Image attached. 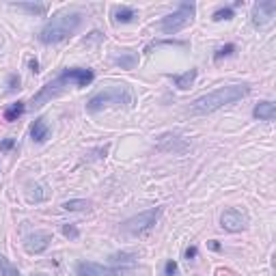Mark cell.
<instances>
[{"instance_id": "6da1fadb", "label": "cell", "mask_w": 276, "mask_h": 276, "mask_svg": "<svg viewBox=\"0 0 276 276\" xmlns=\"http://www.w3.org/2000/svg\"><path fill=\"white\" fill-rule=\"evenodd\" d=\"M250 93L248 84H229V86H220V89L207 93V95H201L198 99L192 102V115H209L214 110L222 108V106L236 104L237 99H244Z\"/></svg>"}, {"instance_id": "7a4b0ae2", "label": "cell", "mask_w": 276, "mask_h": 276, "mask_svg": "<svg viewBox=\"0 0 276 276\" xmlns=\"http://www.w3.org/2000/svg\"><path fill=\"white\" fill-rule=\"evenodd\" d=\"M93 72L91 69H82V67H74V69H65L58 78L54 80V82H48V84L41 89L37 95L33 97V104L35 106H43V102H48L50 97H54V95H58L65 86H69V84H76V86H86V84H91L93 82Z\"/></svg>"}, {"instance_id": "3957f363", "label": "cell", "mask_w": 276, "mask_h": 276, "mask_svg": "<svg viewBox=\"0 0 276 276\" xmlns=\"http://www.w3.org/2000/svg\"><path fill=\"white\" fill-rule=\"evenodd\" d=\"M80 24H82L80 13H58L41 28L39 41L41 43H58V41H65L67 37H72L78 31Z\"/></svg>"}, {"instance_id": "277c9868", "label": "cell", "mask_w": 276, "mask_h": 276, "mask_svg": "<svg viewBox=\"0 0 276 276\" xmlns=\"http://www.w3.org/2000/svg\"><path fill=\"white\" fill-rule=\"evenodd\" d=\"M132 104V93L125 84H113L108 89L95 93L89 102H86V110L89 113H99L102 108L108 106H130Z\"/></svg>"}, {"instance_id": "5b68a950", "label": "cell", "mask_w": 276, "mask_h": 276, "mask_svg": "<svg viewBox=\"0 0 276 276\" xmlns=\"http://www.w3.org/2000/svg\"><path fill=\"white\" fill-rule=\"evenodd\" d=\"M160 216H162L160 207L140 211V214L132 216V218H127L125 222H123V225H121V233H123V236H130V237H138V236H143V233L151 231Z\"/></svg>"}, {"instance_id": "8992f818", "label": "cell", "mask_w": 276, "mask_h": 276, "mask_svg": "<svg viewBox=\"0 0 276 276\" xmlns=\"http://www.w3.org/2000/svg\"><path fill=\"white\" fill-rule=\"evenodd\" d=\"M195 2H181L177 11H173L171 15H166L164 20L160 22V28L162 33L166 35H175L179 33L181 28H186L188 24L192 22V17H195Z\"/></svg>"}, {"instance_id": "52a82bcc", "label": "cell", "mask_w": 276, "mask_h": 276, "mask_svg": "<svg viewBox=\"0 0 276 276\" xmlns=\"http://www.w3.org/2000/svg\"><path fill=\"white\" fill-rule=\"evenodd\" d=\"M220 225L229 233H237V231H242V229L248 227V214L242 211V209H237V207H229V209L222 211Z\"/></svg>"}, {"instance_id": "ba28073f", "label": "cell", "mask_w": 276, "mask_h": 276, "mask_svg": "<svg viewBox=\"0 0 276 276\" xmlns=\"http://www.w3.org/2000/svg\"><path fill=\"white\" fill-rule=\"evenodd\" d=\"M276 15V0H261L252 7V24L255 26H268Z\"/></svg>"}, {"instance_id": "9c48e42d", "label": "cell", "mask_w": 276, "mask_h": 276, "mask_svg": "<svg viewBox=\"0 0 276 276\" xmlns=\"http://www.w3.org/2000/svg\"><path fill=\"white\" fill-rule=\"evenodd\" d=\"M50 242H52V236L48 231H35L26 237L24 248L31 252V255H39V252H43L45 248H48Z\"/></svg>"}, {"instance_id": "30bf717a", "label": "cell", "mask_w": 276, "mask_h": 276, "mask_svg": "<svg viewBox=\"0 0 276 276\" xmlns=\"http://www.w3.org/2000/svg\"><path fill=\"white\" fill-rule=\"evenodd\" d=\"M76 276H108V268L93 261H80L76 266Z\"/></svg>"}, {"instance_id": "8fae6325", "label": "cell", "mask_w": 276, "mask_h": 276, "mask_svg": "<svg viewBox=\"0 0 276 276\" xmlns=\"http://www.w3.org/2000/svg\"><path fill=\"white\" fill-rule=\"evenodd\" d=\"M252 117L259 121H272L276 117V106L272 102H259L252 110Z\"/></svg>"}, {"instance_id": "7c38bea8", "label": "cell", "mask_w": 276, "mask_h": 276, "mask_svg": "<svg viewBox=\"0 0 276 276\" xmlns=\"http://www.w3.org/2000/svg\"><path fill=\"white\" fill-rule=\"evenodd\" d=\"M195 78H197V69H190V72H186V74H175V76H171V80L175 82V86H177L179 91L190 89L192 82H195Z\"/></svg>"}, {"instance_id": "4fadbf2b", "label": "cell", "mask_w": 276, "mask_h": 276, "mask_svg": "<svg viewBox=\"0 0 276 276\" xmlns=\"http://www.w3.org/2000/svg\"><path fill=\"white\" fill-rule=\"evenodd\" d=\"M31 136H33V140H37V143H43V140L50 136V130H48V125H45L43 119H35V121H33V125H31Z\"/></svg>"}, {"instance_id": "5bb4252c", "label": "cell", "mask_w": 276, "mask_h": 276, "mask_svg": "<svg viewBox=\"0 0 276 276\" xmlns=\"http://www.w3.org/2000/svg\"><path fill=\"white\" fill-rule=\"evenodd\" d=\"M24 110H26L24 102H17L13 106H9V108L4 110V121H17L22 115H24Z\"/></svg>"}, {"instance_id": "9a60e30c", "label": "cell", "mask_w": 276, "mask_h": 276, "mask_svg": "<svg viewBox=\"0 0 276 276\" xmlns=\"http://www.w3.org/2000/svg\"><path fill=\"white\" fill-rule=\"evenodd\" d=\"M136 61H138V56L134 54V52H125V54H121V56L115 58V65H119L123 69H132L134 65H136Z\"/></svg>"}, {"instance_id": "2e32d148", "label": "cell", "mask_w": 276, "mask_h": 276, "mask_svg": "<svg viewBox=\"0 0 276 276\" xmlns=\"http://www.w3.org/2000/svg\"><path fill=\"white\" fill-rule=\"evenodd\" d=\"M0 276H20V270H17L4 255H0Z\"/></svg>"}, {"instance_id": "e0dca14e", "label": "cell", "mask_w": 276, "mask_h": 276, "mask_svg": "<svg viewBox=\"0 0 276 276\" xmlns=\"http://www.w3.org/2000/svg\"><path fill=\"white\" fill-rule=\"evenodd\" d=\"M134 17H136V11L130 9V7H117L115 9V20L117 22H123V24H125V22H132Z\"/></svg>"}, {"instance_id": "ac0fdd59", "label": "cell", "mask_w": 276, "mask_h": 276, "mask_svg": "<svg viewBox=\"0 0 276 276\" xmlns=\"http://www.w3.org/2000/svg\"><path fill=\"white\" fill-rule=\"evenodd\" d=\"M15 7L24 9V11H28V13H37V15H43L45 11H48L45 4H33V2H20V4H15Z\"/></svg>"}, {"instance_id": "d6986e66", "label": "cell", "mask_w": 276, "mask_h": 276, "mask_svg": "<svg viewBox=\"0 0 276 276\" xmlns=\"http://www.w3.org/2000/svg\"><path fill=\"white\" fill-rule=\"evenodd\" d=\"M89 205H91V203L84 201V198H74V201L63 203V209H67V211H80V209H86Z\"/></svg>"}, {"instance_id": "ffe728a7", "label": "cell", "mask_w": 276, "mask_h": 276, "mask_svg": "<svg viewBox=\"0 0 276 276\" xmlns=\"http://www.w3.org/2000/svg\"><path fill=\"white\" fill-rule=\"evenodd\" d=\"M110 261L117 263V266H125V263H130V266H134L136 257L130 255V252H119V255H113V257H110Z\"/></svg>"}, {"instance_id": "44dd1931", "label": "cell", "mask_w": 276, "mask_h": 276, "mask_svg": "<svg viewBox=\"0 0 276 276\" xmlns=\"http://www.w3.org/2000/svg\"><path fill=\"white\" fill-rule=\"evenodd\" d=\"M233 17V9L231 7H222L218 11H214V15H211V20L214 22H220V20H231Z\"/></svg>"}, {"instance_id": "7402d4cb", "label": "cell", "mask_w": 276, "mask_h": 276, "mask_svg": "<svg viewBox=\"0 0 276 276\" xmlns=\"http://www.w3.org/2000/svg\"><path fill=\"white\" fill-rule=\"evenodd\" d=\"M233 52H236V45H233V43H227V45H222V48H220V50L214 54V61H222V58H225V56H231Z\"/></svg>"}, {"instance_id": "603a6c76", "label": "cell", "mask_w": 276, "mask_h": 276, "mask_svg": "<svg viewBox=\"0 0 276 276\" xmlns=\"http://www.w3.org/2000/svg\"><path fill=\"white\" fill-rule=\"evenodd\" d=\"M134 274V268H125V266H117L113 270H108V276H132Z\"/></svg>"}, {"instance_id": "cb8c5ba5", "label": "cell", "mask_w": 276, "mask_h": 276, "mask_svg": "<svg viewBox=\"0 0 276 276\" xmlns=\"http://www.w3.org/2000/svg\"><path fill=\"white\" fill-rule=\"evenodd\" d=\"M164 276H181L177 261H173V259L166 261V266H164Z\"/></svg>"}, {"instance_id": "d4e9b609", "label": "cell", "mask_w": 276, "mask_h": 276, "mask_svg": "<svg viewBox=\"0 0 276 276\" xmlns=\"http://www.w3.org/2000/svg\"><path fill=\"white\" fill-rule=\"evenodd\" d=\"M63 236L69 237V239H78L80 231H78V229H76L74 225H63Z\"/></svg>"}, {"instance_id": "484cf974", "label": "cell", "mask_w": 276, "mask_h": 276, "mask_svg": "<svg viewBox=\"0 0 276 276\" xmlns=\"http://www.w3.org/2000/svg\"><path fill=\"white\" fill-rule=\"evenodd\" d=\"M15 89H20V78H17L15 74H11L9 76V91H15Z\"/></svg>"}, {"instance_id": "4316f807", "label": "cell", "mask_w": 276, "mask_h": 276, "mask_svg": "<svg viewBox=\"0 0 276 276\" xmlns=\"http://www.w3.org/2000/svg\"><path fill=\"white\" fill-rule=\"evenodd\" d=\"M197 255H198L197 246H188V248H186V259H188V261H190V259H195Z\"/></svg>"}, {"instance_id": "83f0119b", "label": "cell", "mask_w": 276, "mask_h": 276, "mask_svg": "<svg viewBox=\"0 0 276 276\" xmlns=\"http://www.w3.org/2000/svg\"><path fill=\"white\" fill-rule=\"evenodd\" d=\"M11 147H13V138H7V140H2V143H0V149H2V151H9Z\"/></svg>"}, {"instance_id": "f1b7e54d", "label": "cell", "mask_w": 276, "mask_h": 276, "mask_svg": "<svg viewBox=\"0 0 276 276\" xmlns=\"http://www.w3.org/2000/svg\"><path fill=\"white\" fill-rule=\"evenodd\" d=\"M28 65H31V72H33V74H37V72H39V63H37V58H31V63H28Z\"/></svg>"}, {"instance_id": "f546056e", "label": "cell", "mask_w": 276, "mask_h": 276, "mask_svg": "<svg viewBox=\"0 0 276 276\" xmlns=\"http://www.w3.org/2000/svg\"><path fill=\"white\" fill-rule=\"evenodd\" d=\"M209 248H211V250H220V244L216 242V239H211V242H209Z\"/></svg>"}]
</instances>
